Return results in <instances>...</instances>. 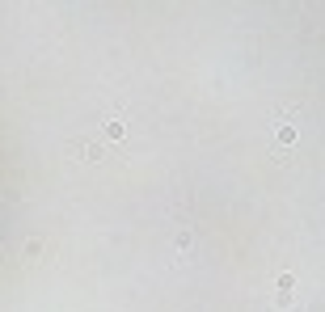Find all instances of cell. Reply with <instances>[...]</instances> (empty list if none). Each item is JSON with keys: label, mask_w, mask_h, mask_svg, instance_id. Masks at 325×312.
<instances>
[{"label": "cell", "mask_w": 325, "mask_h": 312, "mask_svg": "<svg viewBox=\"0 0 325 312\" xmlns=\"http://www.w3.org/2000/svg\"><path fill=\"white\" fill-rule=\"evenodd\" d=\"M296 139V127H279V143H292Z\"/></svg>", "instance_id": "cell-1"}]
</instances>
